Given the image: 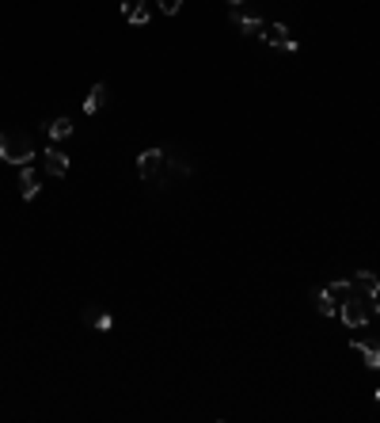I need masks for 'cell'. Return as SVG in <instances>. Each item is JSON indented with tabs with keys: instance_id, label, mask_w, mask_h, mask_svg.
Listing matches in <instances>:
<instances>
[{
	"instance_id": "cell-1",
	"label": "cell",
	"mask_w": 380,
	"mask_h": 423,
	"mask_svg": "<svg viewBox=\"0 0 380 423\" xmlns=\"http://www.w3.org/2000/svg\"><path fill=\"white\" fill-rule=\"evenodd\" d=\"M339 313H342V324H346V328H361V324L372 321V313H377V301L365 298V294H357V290H350L346 298H342Z\"/></svg>"
},
{
	"instance_id": "cell-2",
	"label": "cell",
	"mask_w": 380,
	"mask_h": 423,
	"mask_svg": "<svg viewBox=\"0 0 380 423\" xmlns=\"http://www.w3.org/2000/svg\"><path fill=\"white\" fill-rule=\"evenodd\" d=\"M35 156V141L23 130H0V161L8 164H30Z\"/></svg>"
},
{
	"instance_id": "cell-3",
	"label": "cell",
	"mask_w": 380,
	"mask_h": 423,
	"mask_svg": "<svg viewBox=\"0 0 380 423\" xmlns=\"http://www.w3.org/2000/svg\"><path fill=\"white\" fill-rule=\"evenodd\" d=\"M164 161H167V153H160V149H144V153L137 156V176H141L144 183H160V176H164Z\"/></svg>"
},
{
	"instance_id": "cell-4",
	"label": "cell",
	"mask_w": 380,
	"mask_h": 423,
	"mask_svg": "<svg viewBox=\"0 0 380 423\" xmlns=\"http://www.w3.org/2000/svg\"><path fill=\"white\" fill-rule=\"evenodd\" d=\"M258 39H263L266 46H278V50H285V54H296V39L289 35L285 24H266Z\"/></svg>"
},
{
	"instance_id": "cell-5",
	"label": "cell",
	"mask_w": 380,
	"mask_h": 423,
	"mask_svg": "<svg viewBox=\"0 0 380 423\" xmlns=\"http://www.w3.org/2000/svg\"><path fill=\"white\" fill-rule=\"evenodd\" d=\"M350 286H354L357 294H365V298H372V301L380 298V278L372 275V271H357V275L350 278Z\"/></svg>"
},
{
	"instance_id": "cell-6",
	"label": "cell",
	"mask_w": 380,
	"mask_h": 423,
	"mask_svg": "<svg viewBox=\"0 0 380 423\" xmlns=\"http://www.w3.org/2000/svg\"><path fill=\"white\" fill-rule=\"evenodd\" d=\"M122 16H126L129 24L144 27L149 24V4H144V0H122Z\"/></svg>"
},
{
	"instance_id": "cell-7",
	"label": "cell",
	"mask_w": 380,
	"mask_h": 423,
	"mask_svg": "<svg viewBox=\"0 0 380 423\" xmlns=\"http://www.w3.org/2000/svg\"><path fill=\"white\" fill-rule=\"evenodd\" d=\"M42 164H46V172H50V176H68V156L65 153H57V149H46L42 153Z\"/></svg>"
},
{
	"instance_id": "cell-8",
	"label": "cell",
	"mask_w": 380,
	"mask_h": 423,
	"mask_svg": "<svg viewBox=\"0 0 380 423\" xmlns=\"http://www.w3.org/2000/svg\"><path fill=\"white\" fill-rule=\"evenodd\" d=\"M354 347L357 354L365 359V366H372V370H380V343H365V339H354Z\"/></svg>"
},
{
	"instance_id": "cell-9",
	"label": "cell",
	"mask_w": 380,
	"mask_h": 423,
	"mask_svg": "<svg viewBox=\"0 0 380 423\" xmlns=\"http://www.w3.org/2000/svg\"><path fill=\"white\" fill-rule=\"evenodd\" d=\"M19 195L23 199H35L38 195V172L30 164H23V172H19Z\"/></svg>"
},
{
	"instance_id": "cell-10",
	"label": "cell",
	"mask_w": 380,
	"mask_h": 423,
	"mask_svg": "<svg viewBox=\"0 0 380 423\" xmlns=\"http://www.w3.org/2000/svg\"><path fill=\"white\" fill-rule=\"evenodd\" d=\"M232 27H240L243 35H263V19L258 16H240V12H232Z\"/></svg>"
},
{
	"instance_id": "cell-11",
	"label": "cell",
	"mask_w": 380,
	"mask_h": 423,
	"mask_svg": "<svg viewBox=\"0 0 380 423\" xmlns=\"http://www.w3.org/2000/svg\"><path fill=\"white\" fill-rule=\"evenodd\" d=\"M103 103H106V84H95V88L88 92V100H84V115H95Z\"/></svg>"
},
{
	"instance_id": "cell-12",
	"label": "cell",
	"mask_w": 380,
	"mask_h": 423,
	"mask_svg": "<svg viewBox=\"0 0 380 423\" xmlns=\"http://www.w3.org/2000/svg\"><path fill=\"white\" fill-rule=\"evenodd\" d=\"M312 301H316V309H319L323 316H334V313H339V301H334L327 290H316V294H312Z\"/></svg>"
},
{
	"instance_id": "cell-13",
	"label": "cell",
	"mask_w": 380,
	"mask_h": 423,
	"mask_svg": "<svg viewBox=\"0 0 380 423\" xmlns=\"http://www.w3.org/2000/svg\"><path fill=\"white\" fill-rule=\"evenodd\" d=\"M50 138H53V141L73 138V123H68V118H53V123H50Z\"/></svg>"
},
{
	"instance_id": "cell-14",
	"label": "cell",
	"mask_w": 380,
	"mask_h": 423,
	"mask_svg": "<svg viewBox=\"0 0 380 423\" xmlns=\"http://www.w3.org/2000/svg\"><path fill=\"white\" fill-rule=\"evenodd\" d=\"M323 290H327V294H331V298H334V301H339V305H342V298H346V294L354 290V286H350V282H342V278H334L331 286H323Z\"/></svg>"
},
{
	"instance_id": "cell-15",
	"label": "cell",
	"mask_w": 380,
	"mask_h": 423,
	"mask_svg": "<svg viewBox=\"0 0 380 423\" xmlns=\"http://www.w3.org/2000/svg\"><path fill=\"white\" fill-rule=\"evenodd\" d=\"M179 8H182V0H160V12H164V16H175Z\"/></svg>"
},
{
	"instance_id": "cell-16",
	"label": "cell",
	"mask_w": 380,
	"mask_h": 423,
	"mask_svg": "<svg viewBox=\"0 0 380 423\" xmlns=\"http://www.w3.org/2000/svg\"><path fill=\"white\" fill-rule=\"evenodd\" d=\"M228 4H232V8H240V4H243V0H228Z\"/></svg>"
},
{
	"instance_id": "cell-17",
	"label": "cell",
	"mask_w": 380,
	"mask_h": 423,
	"mask_svg": "<svg viewBox=\"0 0 380 423\" xmlns=\"http://www.w3.org/2000/svg\"><path fill=\"white\" fill-rule=\"evenodd\" d=\"M377 313H380V298H377Z\"/></svg>"
},
{
	"instance_id": "cell-18",
	"label": "cell",
	"mask_w": 380,
	"mask_h": 423,
	"mask_svg": "<svg viewBox=\"0 0 380 423\" xmlns=\"http://www.w3.org/2000/svg\"><path fill=\"white\" fill-rule=\"evenodd\" d=\"M377 400H380V389H377Z\"/></svg>"
}]
</instances>
